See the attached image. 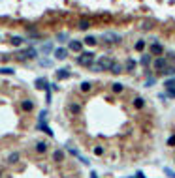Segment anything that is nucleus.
<instances>
[{"instance_id":"1","label":"nucleus","mask_w":175,"mask_h":178,"mask_svg":"<svg viewBox=\"0 0 175 178\" xmlns=\"http://www.w3.org/2000/svg\"><path fill=\"white\" fill-rule=\"evenodd\" d=\"M111 66H113V58L111 56H100V60L90 68H92V71H106V69H111Z\"/></svg>"},{"instance_id":"2","label":"nucleus","mask_w":175,"mask_h":178,"mask_svg":"<svg viewBox=\"0 0 175 178\" xmlns=\"http://www.w3.org/2000/svg\"><path fill=\"white\" fill-rule=\"evenodd\" d=\"M94 62V54L92 53H79L77 56V64L79 66H85V68H90Z\"/></svg>"},{"instance_id":"3","label":"nucleus","mask_w":175,"mask_h":178,"mask_svg":"<svg viewBox=\"0 0 175 178\" xmlns=\"http://www.w3.org/2000/svg\"><path fill=\"white\" fill-rule=\"evenodd\" d=\"M164 86H166V94H168L169 98H175V79H169V81H166Z\"/></svg>"},{"instance_id":"4","label":"nucleus","mask_w":175,"mask_h":178,"mask_svg":"<svg viewBox=\"0 0 175 178\" xmlns=\"http://www.w3.org/2000/svg\"><path fill=\"white\" fill-rule=\"evenodd\" d=\"M102 38H104L107 43H119V41H121V36L115 34V32H106L104 36H102Z\"/></svg>"},{"instance_id":"5","label":"nucleus","mask_w":175,"mask_h":178,"mask_svg":"<svg viewBox=\"0 0 175 178\" xmlns=\"http://www.w3.org/2000/svg\"><path fill=\"white\" fill-rule=\"evenodd\" d=\"M154 68H156L158 71H162L164 68H168V58H164V56H158L156 60H154Z\"/></svg>"},{"instance_id":"6","label":"nucleus","mask_w":175,"mask_h":178,"mask_svg":"<svg viewBox=\"0 0 175 178\" xmlns=\"http://www.w3.org/2000/svg\"><path fill=\"white\" fill-rule=\"evenodd\" d=\"M17 58H19V60H21V58H23V60H25V58H36V49H32V47H30V49L23 51V53L19 54Z\"/></svg>"},{"instance_id":"7","label":"nucleus","mask_w":175,"mask_h":178,"mask_svg":"<svg viewBox=\"0 0 175 178\" xmlns=\"http://www.w3.org/2000/svg\"><path fill=\"white\" fill-rule=\"evenodd\" d=\"M70 51H74V53H83V41H70Z\"/></svg>"},{"instance_id":"8","label":"nucleus","mask_w":175,"mask_h":178,"mask_svg":"<svg viewBox=\"0 0 175 178\" xmlns=\"http://www.w3.org/2000/svg\"><path fill=\"white\" fill-rule=\"evenodd\" d=\"M151 54H156V56L164 54V47H162L160 43H153V45H151Z\"/></svg>"},{"instance_id":"9","label":"nucleus","mask_w":175,"mask_h":178,"mask_svg":"<svg viewBox=\"0 0 175 178\" xmlns=\"http://www.w3.org/2000/svg\"><path fill=\"white\" fill-rule=\"evenodd\" d=\"M70 77V69L68 68H62L57 71V79H68Z\"/></svg>"},{"instance_id":"10","label":"nucleus","mask_w":175,"mask_h":178,"mask_svg":"<svg viewBox=\"0 0 175 178\" xmlns=\"http://www.w3.org/2000/svg\"><path fill=\"white\" fill-rule=\"evenodd\" d=\"M66 54H68V51H66L64 47H60V49H57V51H55V56H57L58 60H64V58H66Z\"/></svg>"},{"instance_id":"11","label":"nucleus","mask_w":175,"mask_h":178,"mask_svg":"<svg viewBox=\"0 0 175 178\" xmlns=\"http://www.w3.org/2000/svg\"><path fill=\"white\" fill-rule=\"evenodd\" d=\"M47 86H49V85H47V81H45V79H36V88H40V90H45Z\"/></svg>"},{"instance_id":"12","label":"nucleus","mask_w":175,"mask_h":178,"mask_svg":"<svg viewBox=\"0 0 175 178\" xmlns=\"http://www.w3.org/2000/svg\"><path fill=\"white\" fill-rule=\"evenodd\" d=\"M19 157H21V156H19V152L10 154V156H8V163H11V165H13V163H17V161H19Z\"/></svg>"},{"instance_id":"13","label":"nucleus","mask_w":175,"mask_h":178,"mask_svg":"<svg viewBox=\"0 0 175 178\" xmlns=\"http://www.w3.org/2000/svg\"><path fill=\"white\" fill-rule=\"evenodd\" d=\"M21 107H23V111H32V109H34V103H32L30 100H25V101L21 103Z\"/></svg>"},{"instance_id":"14","label":"nucleus","mask_w":175,"mask_h":178,"mask_svg":"<svg viewBox=\"0 0 175 178\" xmlns=\"http://www.w3.org/2000/svg\"><path fill=\"white\" fill-rule=\"evenodd\" d=\"M111 73H115V75L122 73V66H121V64H117V62H113V66H111Z\"/></svg>"},{"instance_id":"15","label":"nucleus","mask_w":175,"mask_h":178,"mask_svg":"<svg viewBox=\"0 0 175 178\" xmlns=\"http://www.w3.org/2000/svg\"><path fill=\"white\" fill-rule=\"evenodd\" d=\"M134 69H136V60L128 58V60H126V71H134Z\"/></svg>"},{"instance_id":"16","label":"nucleus","mask_w":175,"mask_h":178,"mask_svg":"<svg viewBox=\"0 0 175 178\" xmlns=\"http://www.w3.org/2000/svg\"><path fill=\"white\" fill-rule=\"evenodd\" d=\"M36 128H38V129H43V131H45L47 135H51V137H53V131H51V128H47L45 124H38V126H36Z\"/></svg>"},{"instance_id":"17","label":"nucleus","mask_w":175,"mask_h":178,"mask_svg":"<svg viewBox=\"0 0 175 178\" xmlns=\"http://www.w3.org/2000/svg\"><path fill=\"white\" fill-rule=\"evenodd\" d=\"M162 73H164V75H175V66H168V68H164Z\"/></svg>"},{"instance_id":"18","label":"nucleus","mask_w":175,"mask_h":178,"mask_svg":"<svg viewBox=\"0 0 175 178\" xmlns=\"http://www.w3.org/2000/svg\"><path fill=\"white\" fill-rule=\"evenodd\" d=\"M23 41H25V39H23V38H19V36H13V38H11V43H13L15 47H19Z\"/></svg>"},{"instance_id":"19","label":"nucleus","mask_w":175,"mask_h":178,"mask_svg":"<svg viewBox=\"0 0 175 178\" xmlns=\"http://www.w3.org/2000/svg\"><path fill=\"white\" fill-rule=\"evenodd\" d=\"M36 150H38L40 154H43L47 150V144H45V142H38V144H36Z\"/></svg>"},{"instance_id":"20","label":"nucleus","mask_w":175,"mask_h":178,"mask_svg":"<svg viewBox=\"0 0 175 178\" xmlns=\"http://www.w3.org/2000/svg\"><path fill=\"white\" fill-rule=\"evenodd\" d=\"M53 159H55V161H62V159H64V154H62L60 150H57V152L53 154Z\"/></svg>"},{"instance_id":"21","label":"nucleus","mask_w":175,"mask_h":178,"mask_svg":"<svg viewBox=\"0 0 175 178\" xmlns=\"http://www.w3.org/2000/svg\"><path fill=\"white\" fill-rule=\"evenodd\" d=\"M134 105H136L138 109H141V107L145 105V100H143V98H136V100H134Z\"/></svg>"},{"instance_id":"22","label":"nucleus","mask_w":175,"mask_h":178,"mask_svg":"<svg viewBox=\"0 0 175 178\" xmlns=\"http://www.w3.org/2000/svg\"><path fill=\"white\" fill-rule=\"evenodd\" d=\"M85 43H87V45H96V38H94V36H87Z\"/></svg>"},{"instance_id":"23","label":"nucleus","mask_w":175,"mask_h":178,"mask_svg":"<svg viewBox=\"0 0 175 178\" xmlns=\"http://www.w3.org/2000/svg\"><path fill=\"white\" fill-rule=\"evenodd\" d=\"M70 111H72L74 114H79V113H81V107L75 105V103H72V105H70Z\"/></svg>"},{"instance_id":"24","label":"nucleus","mask_w":175,"mask_h":178,"mask_svg":"<svg viewBox=\"0 0 175 178\" xmlns=\"http://www.w3.org/2000/svg\"><path fill=\"white\" fill-rule=\"evenodd\" d=\"M90 86H92L90 82H81V90H83V92H89V90H90Z\"/></svg>"},{"instance_id":"25","label":"nucleus","mask_w":175,"mask_h":178,"mask_svg":"<svg viewBox=\"0 0 175 178\" xmlns=\"http://www.w3.org/2000/svg\"><path fill=\"white\" fill-rule=\"evenodd\" d=\"M89 26H90V23H89V21H81V23H79V28H81V30H87Z\"/></svg>"},{"instance_id":"26","label":"nucleus","mask_w":175,"mask_h":178,"mask_svg":"<svg viewBox=\"0 0 175 178\" xmlns=\"http://www.w3.org/2000/svg\"><path fill=\"white\" fill-rule=\"evenodd\" d=\"M141 64H143V66H149V64H151V56H149V54H145V56L141 58Z\"/></svg>"},{"instance_id":"27","label":"nucleus","mask_w":175,"mask_h":178,"mask_svg":"<svg viewBox=\"0 0 175 178\" xmlns=\"http://www.w3.org/2000/svg\"><path fill=\"white\" fill-rule=\"evenodd\" d=\"M113 92H122V85H121V82H115V85H113Z\"/></svg>"},{"instance_id":"28","label":"nucleus","mask_w":175,"mask_h":178,"mask_svg":"<svg viewBox=\"0 0 175 178\" xmlns=\"http://www.w3.org/2000/svg\"><path fill=\"white\" fill-rule=\"evenodd\" d=\"M0 73H8V75H11V73H13V69H11V68H0Z\"/></svg>"},{"instance_id":"29","label":"nucleus","mask_w":175,"mask_h":178,"mask_svg":"<svg viewBox=\"0 0 175 178\" xmlns=\"http://www.w3.org/2000/svg\"><path fill=\"white\" fill-rule=\"evenodd\" d=\"M143 47H145V41H138L136 43V51H143Z\"/></svg>"},{"instance_id":"30","label":"nucleus","mask_w":175,"mask_h":178,"mask_svg":"<svg viewBox=\"0 0 175 178\" xmlns=\"http://www.w3.org/2000/svg\"><path fill=\"white\" fill-rule=\"evenodd\" d=\"M94 154H96V156H102V154H104V148H102V146H96V148H94Z\"/></svg>"},{"instance_id":"31","label":"nucleus","mask_w":175,"mask_h":178,"mask_svg":"<svg viewBox=\"0 0 175 178\" xmlns=\"http://www.w3.org/2000/svg\"><path fill=\"white\" fill-rule=\"evenodd\" d=\"M164 173H166V175H168L169 178H175V173L172 171V169H164Z\"/></svg>"},{"instance_id":"32","label":"nucleus","mask_w":175,"mask_h":178,"mask_svg":"<svg viewBox=\"0 0 175 178\" xmlns=\"http://www.w3.org/2000/svg\"><path fill=\"white\" fill-rule=\"evenodd\" d=\"M51 49H53V45H51V43H45V45H43V53H49Z\"/></svg>"},{"instance_id":"33","label":"nucleus","mask_w":175,"mask_h":178,"mask_svg":"<svg viewBox=\"0 0 175 178\" xmlns=\"http://www.w3.org/2000/svg\"><path fill=\"white\" fill-rule=\"evenodd\" d=\"M168 144H169V146H173V144H175V135H172V137L168 139Z\"/></svg>"},{"instance_id":"34","label":"nucleus","mask_w":175,"mask_h":178,"mask_svg":"<svg viewBox=\"0 0 175 178\" xmlns=\"http://www.w3.org/2000/svg\"><path fill=\"white\" fill-rule=\"evenodd\" d=\"M136 176H138V178H145V176H143V173H141V171H140V173H138V175H136Z\"/></svg>"},{"instance_id":"35","label":"nucleus","mask_w":175,"mask_h":178,"mask_svg":"<svg viewBox=\"0 0 175 178\" xmlns=\"http://www.w3.org/2000/svg\"><path fill=\"white\" fill-rule=\"evenodd\" d=\"M90 178H98V175H96V173H92V175H90Z\"/></svg>"}]
</instances>
